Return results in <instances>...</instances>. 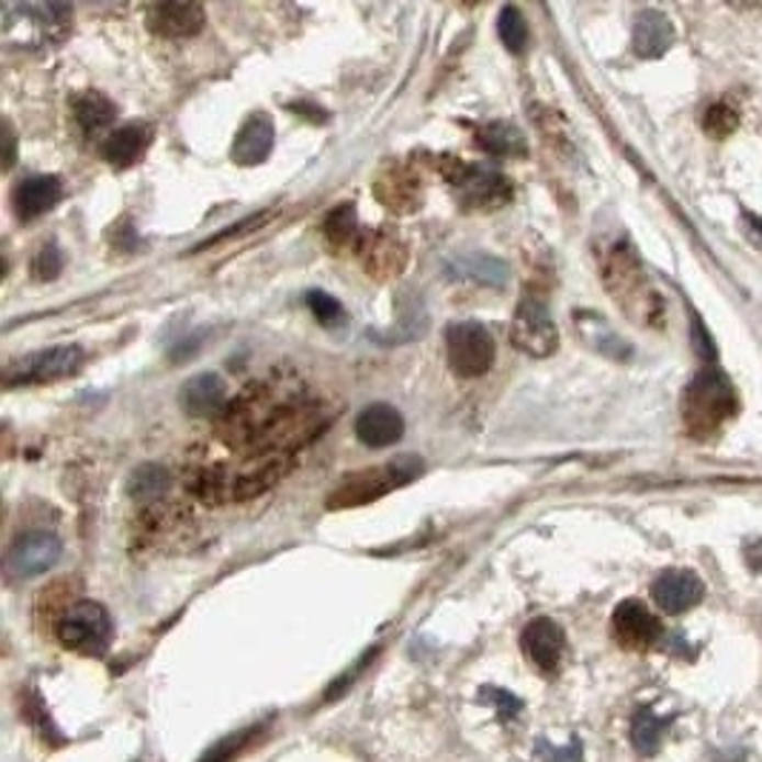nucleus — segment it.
<instances>
[{
  "mask_svg": "<svg viewBox=\"0 0 762 762\" xmlns=\"http://www.w3.org/2000/svg\"><path fill=\"white\" fill-rule=\"evenodd\" d=\"M328 426V412L298 374L271 371L237 394L212 437L186 460V485L209 503L257 497L292 469L300 451Z\"/></svg>",
  "mask_w": 762,
  "mask_h": 762,
  "instance_id": "f257e3e1",
  "label": "nucleus"
},
{
  "mask_svg": "<svg viewBox=\"0 0 762 762\" xmlns=\"http://www.w3.org/2000/svg\"><path fill=\"white\" fill-rule=\"evenodd\" d=\"M423 474V460L417 455H400L392 463L374 466V469L355 471L343 478L337 489L328 494V508H351L366 506L385 494L397 492L403 485L414 483Z\"/></svg>",
  "mask_w": 762,
  "mask_h": 762,
  "instance_id": "f03ea898",
  "label": "nucleus"
},
{
  "mask_svg": "<svg viewBox=\"0 0 762 762\" xmlns=\"http://www.w3.org/2000/svg\"><path fill=\"white\" fill-rule=\"evenodd\" d=\"M737 414V394L720 371H699L683 394V421L694 437L714 435Z\"/></svg>",
  "mask_w": 762,
  "mask_h": 762,
  "instance_id": "7ed1b4c3",
  "label": "nucleus"
},
{
  "mask_svg": "<svg viewBox=\"0 0 762 762\" xmlns=\"http://www.w3.org/2000/svg\"><path fill=\"white\" fill-rule=\"evenodd\" d=\"M71 29V7L46 3V7H3V37L21 46H55Z\"/></svg>",
  "mask_w": 762,
  "mask_h": 762,
  "instance_id": "20e7f679",
  "label": "nucleus"
},
{
  "mask_svg": "<svg viewBox=\"0 0 762 762\" xmlns=\"http://www.w3.org/2000/svg\"><path fill=\"white\" fill-rule=\"evenodd\" d=\"M55 631L60 646L69 651L100 657L107 654L109 642H112V617L94 599H80L60 614Z\"/></svg>",
  "mask_w": 762,
  "mask_h": 762,
  "instance_id": "39448f33",
  "label": "nucleus"
},
{
  "mask_svg": "<svg viewBox=\"0 0 762 762\" xmlns=\"http://www.w3.org/2000/svg\"><path fill=\"white\" fill-rule=\"evenodd\" d=\"M442 178L455 186L457 198L466 209H483V212H492V209L506 206L512 200V183L508 178L497 175L492 169H480V166L463 164L460 157H442L440 160Z\"/></svg>",
  "mask_w": 762,
  "mask_h": 762,
  "instance_id": "423d86ee",
  "label": "nucleus"
},
{
  "mask_svg": "<svg viewBox=\"0 0 762 762\" xmlns=\"http://www.w3.org/2000/svg\"><path fill=\"white\" fill-rule=\"evenodd\" d=\"M83 363V349L80 346H52V349L32 351V355L14 360L3 371V383L9 389L14 385H35V383H55L80 369Z\"/></svg>",
  "mask_w": 762,
  "mask_h": 762,
  "instance_id": "0eeeda50",
  "label": "nucleus"
},
{
  "mask_svg": "<svg viewBox=\"0 0 762 762\" xmlns=\"http://www.w3.org/2000/svg\"><path fill=\"white\" fill-rule=\"evenodd\" d=\"M449 366L460 378H480L494 363V340L489 328L474 321L451 323L446 328Z\"/></svg>",
  "mask_w": 762,
  "mask_h": 762,
  "instance_id": "6e6552de",
  "label": "nucleus"
},
{
  "mask_svg": "<svg viewBox=\"0 0 762 762\" xmlns=\"http://www.w3.org/2000/svg\"><path fill=\"white\" fill-rule=\"evenodd\" d=\"M512 346L528 357H549L557 351V326L551 321L549 306L535 294H526L520 300V306L514 312L512 321Z\"/></svg>",
  "mask_w": 762,
  "mask_h": 762,
  "instance_id": "1a4fd4ad",
  "label": "nucleus"
},
{
  "mask_svg": "<svg viewBox=\"0 0 762 762\" xmlns=\"http://www.w3.org/2000/svg\"><path fill=\"white\" fill-rule=\"evenodd\" d=\"M64 554V546L49 531H29V535L18 537L14 546L9 549L7 571L14 580H29L37 574H46L55 569V563Z\"/></svg>",
  "mask_w": 762,
  "mask_h": 762,
  "instance_id": "9d476101",
  "label": "nucleus"
},
{
  "mask_svg": "<svg viewBox=\"0 0 762 762\" xmlns=\"http://www.w3.org/2000/svg\"><path fill=\"white\" fill-rule=\"evenodd\" d=\"M612 628L623 649L631 651L651 649V646L663 637L660 620H657L649 608L642 606L640 599H626V603H620V606L614 608Z\"/></svg>",
  "mask_w": 762,
  "mask_h": 762,
  "instance_id": "9b49d317",
  "label": "nucleus"
},
{
  "mask_svg": "<svg viewBox=\"0 0 762 762\" xmlns=\"http://www.w3.org/2000/svg\"><path fill=\"white\" fill-rule=\"evenodd\" d=\"M523 654L528 657V663L535 665L540 674H557L565 654V635L563 628L557 626L549 617H537L526 626L520 637Z\"/></svg>",
  "mask_w": 762,
  "mask_h": 762,
  "instance_id": "f8f14e48",
  "label": "nucleus"
},
{
  "mask_svg": "<svg viewBox=\"0 0 762 762\" xmlns=\"http://www.w3.org/2000/svg\"><path fill=\"white\" fill-rule=\"evenodd\" d=\"M651 597L665 614H685L706 597V583L688 569H669L654 580Z\"/></svg>",
  "mask_w": 762,
  "mask_h": 762,
  "instance_id": "ddd939ff",
  "label": "nucleus"
},
{
  "mask_svg": "<svg viewBox=\"0 0 762 762\" xmlns=\"http://www.w3.org/2000/svg\"><path fill=\"white\" fill-rule=\"evenodd\" d=\"M180 406L186 414L192 417H214V414H223L228 406V389L223 383V378L212 374V371H203V374H194L183 383L180 389Z\"/></svg>",
  "mask_w": 762,
  "mask_h": 762,
  "instance_id": "4468645a",
  "label": "nucleus"
},
{
  "mask_svg": "<svg viewBox=\"0 0 762 762\" xmlns=\"http://www.w3.org/2000/svg\"><path fill=\"white\" fill-rule=\"evenodd\" d=\"M355 432L360 437V442H366L369 449H389L403 437L406 432V423H403V414L397 412L389 403H374V406L363 408L360 417L355 423Z\"/></svg>",
  "mask_w": 762,
  "mask_h": 762,
  "instance_id": "2eb2a0df",
  "label": "nucleus"
},
{
  "mask_svg": "<svg viewBox=\"0 0 762 762\" xmlns=\"http://www.w3.org/2000/svg\"><path fill=\"white\" fill-rule=\"evenodd\" d=\"M146 23L155 35L194 37L206 23V12L198 3H157L146 14Z\"/></svg>",
  "mask_w": 762,
  "mask_h": 762,
  "instance_id": "dca6fc26",
  "label": "nucleus"
},
{
  "mask_svg": "<svg viewBox=\"0 0 762 762\" xmlns=\"http://www.w3.org/2000/svg\"><path fill=\"white\" fill-rule=\"evenodd\" d=\"M64 198V183L55 175H37L14 186V212L21 221H35L41 214L49 212L57 200Z\"/></svg>",
  "mask_w": 762,
  "mask_h": 762,
  "instance_id": "f3484780",
  "label": "nucleus"
},
{
  "mask_svg": "<svg viewBox=\"0 0 762 762\" xmlns=\"http://www.w3.org/2000/svg\"><path fill=\"white\" fill-rule=\"evenodd\" d=\"M152 143V128L146 123H126V126L109 132L103 141V157L114 169H128L135 166Z\"/></svg>",
  "mask_w": 762,
  "mask_h": 762,
  "instance_id": "a211bd4d",
  "label": "nucleus"
},
{
  "mask_svg": "<svg viewBox=\"0 0 762 762\" xmlns=\"http://www.w3.org/2000/svg\"><path fill=\"white\" fill-rule=\"evenodd\" d=\"M631 43H635L637 55L646 57V60L663 57L671 49V43H674V26H671V21L663 12L646 9V12L637 14Z\"/></svg>",
  "mask_w": 762,
  "mask_h": 762,
  "instance_id": "6ab92c4d",
  "label": "nucleus"
},
{
  "mask_svg": "<svg viewBox=\"0 0 762 762\" xmlns=\"http://www.w3.org/2000/svg\"><path fill=\"white\" fill-rule=\"evenodd\" d=\"M271 146H274V126H271V121L266 117V114L257 112L251 114L249 121L243 123L240 132H237L232 157H235L237 164L243 166L260 164V160L269 157Z\"/></svg>",
  "mask_w": 762,
  "mask_h": 762,
  "instance_id": "aec40b11",
  "label": "nucleus"
},
{
  "mask_svg": "<svg viewBox=\"0 0 762 762\" xmlns=\"http://www.w3.org/2000/svg\"><path fill=\"white\" fill-rule=\"evenodd\" d=\"M360 249H363V266L374 271V278H389L403 269V260H406L403 243L389 232H374L369 240H363Z\"/></svg>",
  "mask_w": 762,
  "mask_h": 762,
  "instance_id": "412c9836",
  "label": "nucleus"
},
{
  "mask_svg": "<svg viewBox=\"0 0 762 762\" xmlns=\"http://www.w3.org/2000/svg\"><path fill=\"white\" fill-rule=\"evenodd\" d=\"M71 112H75V123H78L80 132H83L86 137H94L112 126L117 109H114V103L107 94L83 92L71 100Z\"/></svg>",
  "mask_w": 762,
  "mask_h": 762,
  "instance_id": "4be33fe9",
  "label": "nucleus"
},
{
  "mask_svg": "<svg viewBox=\"0 0 762 762\" xmlns=\"http://www.w3.org/2000/svg\"><path fill=\"white\" fill-rule=\"evenodd\" d=\"M449 271L451 278H469L485 285H506L508 280V266L503 260H497V257L480 255V251L457 257L455 264L449 266Z\"/></svg>",
  "mask_w": 762,
  "mask_h": 762,
  "instance_id": "5701e85b",
  "label": "nucleus"
},
{
  "mask_svg": "<svg viewBox=\"0 0 762 762\" xmlns=\"http://www.w3.org/2000/svg\"><path fill=\"white\" fill-rule=\"evenodd\" d=\"M578 328L580 335H583V340L592 346V349L603 351V355L608 357H628L631 355V349L626 346V340H620V337L614 335L612 328L606 326V321L599 317V314L592 312H580L578 314Z\"/></svg>",
  "mask_w": 762,
  "mask_h": 762,
  "instance_id": "b1692460",
  "label": "nucleus"
},
{
  "mask_svg": "<svg viewBox=\"0 0 762 762\" xmlns=\"http://www.w3.org/2000/svg\"><path fill=\"white\" fill-rule=\"evenodd\" d=\"M671 726V717H660L651 708H640L631 720V742L642 757H654L663 746V737Z\"/></svg>",
  "mask_w": 762,
  "mask_h": 762,
  "instance_id": "393cba45",
  "label": "nucleus"
},
{
  "mask_svg": "<svg viewBox=\"0 0 762 762\" xmlns=\"http://www.w3.org/2000/svg\"><path fill=\"white\" fill-rule=\"evenodd\" d=\"M606 283L608 289H612L614 294H620V298L628 292H635V289H640L642 269H640V260L635 257V251L623 249V246L614 249L612 260L606 264Z\"/></svg>",
  "mask_w": 762,
  "mask_h": 762,
  "instance_id": "a878e982",
  "label": "nucleus"
},
{
  "mask_svg": "<svg viewBox=\"0 0 762 762\" xmlns=\"http://www.w3.org/2000/svg\"><path fill=\"white\" fill-rule=\"evenodd\" d=\"M478 146L494 157L526 155V141L512 123H489L478 132Z\"/></svg>",
  "mask_w": 762,
  "mask_h": 762,
  "instance_id": "bb28decb",
  "label": "nucleus"
},
{
  "mask_svg": "<svg viewBox=\"0 0 762 762\" xmlns=\"http://www.w3.org/2000/svg\"><path fill=\"white\" fill-rule=\"evenodd\" d=\"M169 485L171 480L169 474H166V469H160V466L155 463H146L132 474V480H128V494H132L137 503H157V500L169 492Z\"/></svg>",
  "mask_w": 762,
  "mask_h": 762,
  "instance_id": "cd10ccee",
  "label": "nucleus"
},
{
  "mask_svg": "<svg viewBox=\"0 0 762 762\" xmlns=\"http://www.w3.org/2000/svg\"><path fill=\"white\" fill-rule=\"evenodd\" d=\"M378 198L383 200L385 206L408 212V209L417 206V178H408V175L392 171V175H385V178L378 183Z\"/></svg>",
  "mask_w": 762,
  "mask_h": 762,
  "instance_id": "c85d7f7f",
  "label": "nucleus"
},
{
  "mask_svg": "<svg viewBox=\"0 0 762 762\" xmlns=\"http://www.w3.org/2000/svg\"><path fill=\"white\" fill-rule=\"evenodd\" d=\"M497 32H500V41H503V46H506L512 55H523L528 46V23L526 18L520 14V9L506 7L503 12H500L497 18Z\"/></svg>",
  "mask_w": 762,
  "mask_h": 762,
  "instance_id": "c756f323",
  "label": "nucleus"
},
{
  "mask_svg": "<svg viewBox=\"0 0 762 762\" xmlns=\"http://www.w3.org/2000/svg\"><path fill=\"white\" fill-rule=\"evenodd\" d=\"M357 212L351 203H346V206H337L335 212L328 214L326 223H323V232H326L328 243L332 246H349L351 240H355L357 235Z\"/></svg>",
  "mask_w": 762,
  "mask_h": 762,
  "instance_id": "7c9ffc66",
  "label": "nucleus"
},
{
  "mask_svg": "<svg viewBox=\"0 0 762 762\" xmlns=\"http://www.w3.org/2000/svg\"><path fill=\"white\" fill-rule=\"evenodd\" d=\"M737 126H740V114H737L735 107H728L726 100L708 107L706 114H703V128H706L711 137H717V141L735 135Z\"/></svg>",
  "mask_w": 762,
  "mask_h": 762,
  "instance_id": "2f4dec72",
  "label": "nucleus"
},
{
  "mask_svg": "<svg viewBox=\"0 0 762 762\" xmlns=\"http://www.w3.org/2000/svg\"><path fill=\"white\" fill-rule=\"evenodd\" d=\"M306 303H309V309H312L314 317H317L323 326L335 328V326H340V323H346V312H343V306L337 303L335 298H332V294L309 292Z\"/></svg>",
  "mask_w": 762,
  "mask_h": 762,
  "instance_id": "473e14b6",
  "label": "nucleus"
},
{
  "mask_svg": "<svg viewBox=\"0 0 762 762\" xmlns=\"http://www.w3.org/2000/svg\"><path fill=\"white\" fill-rule=\"evenodd\" d=\"M480 703H492L494 708H497L500 720H512V717H517L523 708V699L514 697L512 692H506V688H492V685H485V688H480Z\"/></svg>",
  "mask_w": 762,
  "mask_h": 762,
  "instance_id": "72a5a7b5",
  "label": "nucleus"
},
{
  "mask_svg": "<svg viewBox=\"0 0 762 762\" xmlns=\"http://www.w3.org/2000/svg\"><path fill=\"white\" fill-rule=\"evenodd\" d=\"M60 269H64V257H60V251H57L55 243H46V246H41V251L35 255V264H32V271H35L37 280H52L60 274Z\"/></svg>",
  "mask_w": 762,
  "mask_h": 762,
  "instance_id": "f704fd0d",
  "label": "nucleus"
},
{
  "mask_svg": "<svg viewBox=\"0 0 762 762\" xmlns=\"http://www.w3.org/2000/svg\"><path fill=\"white\" fill-rule=\"evenodd\" d=\"M537 754L542 757V762H583V742L574 737L571 742H565V746H549L546 740L537 742Z\"/></svg>",
  "mask_w": 762,
  "mask_h": 762,
  "instance_id": "c9c22d12",
  "label": "nucleus"
},
{
  "mask_svg": "<svg viewBox=\"0 0 762 762\" xmlns=\"http://www.w3.org/2000/svg\"><path fill=\"white\" fill-rule=\"evenodd\" d=\"M251 735H255V731H240V735L226 737V740L217 742V746H214L212 751H206V754H203V760H200V762H232L237 754H240L243 746L249 742Z\"/></svg>",
  "mask_w": 762,
  "mask_h": 762,
  "instance_id": "e433bc0d",
  "label": "nucleus"
},
{
  "mask_svg": "<svg viewBox=\"0 0 762 762\" xmlns=\"http://www.w3.org/2000/svg\"><path fill=\"white\" fill-rule=\"evenodd\" d=\"M692 343H694V349H697V355L703 357V360H711L714 357L711 337L706 335V328H703V323H699L697 317L692 321Z\"/></svg>",
  "mask_w": 762,
  "mask_h": 762,
  "instance_id": "4c0bfd02",
  "label": "nucleus"
},
{
  "mask_svg": "<svg viewBox=\"0 0 762 762\" xmlns=\"http://www.w3.org/2000/svg\"><path fill=\"white\" fill-rule=\"evenodd\" d=\"M742 557L749 563L751 571H762V540H749L746 549H742Z\"/></svg>",
  "mask_w": 762,
  "mask_h": 762,
  "instance_id": "58836bf2",
  "label": "nucleus"
},
{
  "mask_svg": "<svg viewBox=\"0 0 762 762\" xmlns=\"http://www.w3.org/2000/svg\"><path fill=\"white\" fill-rule=\"evenodd\" d=\"M742 226H746V235L754 240V246H760L762 249V217H757V214L746 212L742 214Z\"/></svg>",
  "mask_w": 762,
  "mask_h": 762,
  "instance_id": "ea45409f",
  "label": "nucleus"
}]
</instances>
